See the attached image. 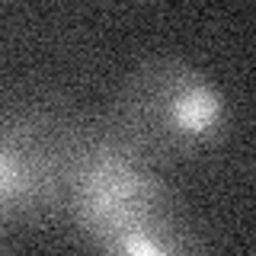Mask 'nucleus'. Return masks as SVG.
Segmentation results:
<instances>
[{
    "instance_id": "f257e3e1",
    "label": "nucleus",
    "mask_w": 256,
    "mask_h": 256,
    "mask_svg": "<svg viewBox=\"0 0 256 256\" xmlns=\"http://www.w3.org/2000/svg\"><path fill=\"white\" fill-rule=\"evenodd\" d=\"M106 118L160 166L212 154L230 134L228 90L180 54H154L122 77Z\"/></svg>"
},
{
    "instance_id": "f03ea898",
    "label": "nucleus",
    "mask_w": 256,
    "mask_h": 256,
    "mask_svg": "<svg viewBox=\"0 0 256 256\" xmlns=\"http://www.w3.org/2000/svg\"><path fill=\"white\" fill-rule=\"evenodd\" d=\"M180 212L164 166L138 150L106 116H77L61 221L84 246Z\"/></svg>"
},
{
    "instance_id": "7ed1b4c3",
    "label": "nucleus",
    "mask_w": 256,
    "mask_h": 256,
    "mask_svg": "<svg viewBox=\"0 0 256 256\" xmlns=\"http://www.w3.org/2000/svg\"><path fill=\"white\" fill-rule=\"evenodd\" d=\"M77 116L45 100L4 109L0 118V228L36 230L64 214L68 160Z\"/></svg>"
},
{
    "instance_id": "20e7f679",
    "label": "nucleus",
    "mask_w": 256,
    "mask_h": 256,
    "mask_svg": "<svg viewBox=\"0 0 256 256\" xmlns=\"http://www.w3.org/2000/svg\"><path fill=\"white\" fill-rule=\"evenodd\" d=\"M86 256H208V250L202 234L180 212H173L86 246Z\"/></svg>"
}]
</instances>
